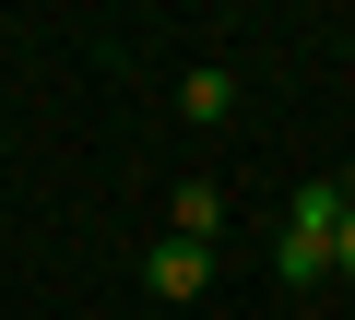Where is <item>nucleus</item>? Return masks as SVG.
Returning a JSON list of instances; mask_svg holds the SVG:
<instances>
[{"label": "nucleus", "mask_w": 355, "mask_h": 320, "mask_svg": "<svg viewBox=\"0 0 355 320\" xmlns=\"http://www.w3.org/2000/svg\"><path fill=\"white\" fill-rule=\"evenodd\" d=\"M178 119H190V130L237 119V71H225V60H190V71H178Z\"/></svg>", "instance_id": "2"}, {"label": "nucleus", "mask_w": 355, "mask_h": 320, "mask_svg": "<svg viewBox=\"0 0 355 320\" xmlns=\"http://www.w3.org/2000/svg\"><path fill=\"white\" fill-rule=\"evenodd\" d=\"M166 214H178V237H202V249H214V226H225V190H214V178H178V202H166Z\"/></svg>", "instance_id": "3"}, {"label": "nucleus", "mask_w": 355, "mask_h": 320, "mask_svg": "<svg viewBox=\"0 0 355 320\" xmlns=\"http://www.w3.org/2000/svg\"><path fill=\"white\" fill-rule=\"evenodd\" d=\"M142 285H154L166 308H190V296H214V249H202V237H154V249H142Z\"/></svg>", "instance_id": "1"}, {"label": "nucleus", "mask_w": 355, "mask_h": 320, "mask_svg": "<svg viewBox=\"0 0 355 320\" xmlns=\"http://www.w3.org/2000/svg\"><path fill=\"white\" fill-rule=\"evenodd\" d=\"M331 285H355V202H343V226H331Z\"/></svg>", "instance_id": "4"}]
</instances>
